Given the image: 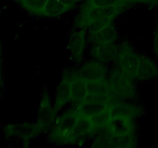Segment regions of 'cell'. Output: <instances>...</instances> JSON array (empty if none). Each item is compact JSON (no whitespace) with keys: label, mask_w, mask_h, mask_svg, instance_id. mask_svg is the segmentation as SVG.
I'll return each mask as SVG.
<instances>
[{"label":"cell","mask_w":158,"mask_h":148,"mask_svg":"<svg viewBox=\"0 0 158 148\" xmlns=\"http://www.w3.org/2000/svg\"><path fill=\"white\" fill-rule=\"evenodd\" d=\"M82 115L76 108L63 113L55 120L49 138L59 144H73V134Z\"/></svg>","instance_id":"cell-1"},{"label":"cell","mask_w":158,"mask_h":148,"mask_svg":"<svg viewBox=\"0 0 158 148\" xmlns=\"http://www.w3.org/2000/svg\"><path fill=\"white\" fill-rule=\"evenodd\" d=\"M125 6H85L75 20V27L77 29H87L94 23L118 16L123 11Z\"/></svg>","instance_id":"cell-2"},{"label":"cell","mask_w":158,"mask_h":148,"mask_svg":"<svg viewBox=\"0 0 158 148\" xmlns=\"http://www.w3.org/2000/svg\"><path fill=\"white\" fill-rule=\"evenodd\" d=\"M111 94L117 101H125L135 95L134 80L121 72L117 67L112 70L106 80Z\"/></svg>","instance_id":"cell-3"},{"label":"cell","mask_w":158,"mask_h":148,"mask_svg":"<svg viewBox=\"0 0 158 148\" xmlns=\"http://www.w3.org/2000/svg\"><path fill=\"white\" fill-rule=\"evenodd\" d=\"M116 102L119 101H117L112 94L103 96L87 94L75 108L82 116L90 117L103 111L110 109L112 105Z\"/></svg>","instance_id":"cell-4"},{"label":"cell","mask_w":158,"mask_h":148,"mask_svg":"<svg viewBox=\"0 0 158 148\" xmlns=\"http://www.w3.org/2000/svg\"><path fill=\"white\" fill-rule=\"evenodd\" d=\"M140 54L127 43H122L119 46L117 67L123 73L132 80H136V69Z\"/></svg>","instance_id":"cell-5"},{"label":"cell","mask_w":158,"mask_h":148,"mask_svg":"<svg viewBox=\"0 0 158 148\" xmlns=\"http://www.w3.org/2000/svg\"><path fill=\"white\" fill-rule=\"evenodd\" d=\"M78 75L86 83L104 81L107 79V69L103 63L97 60L88 61L77 70Z\"/></svg>","instance_id":"cell-6"},{"label":"cell","mask_w":158,"mask_h":148,"mask_svg":"<svg viewBox=\"0 0 158 148\" xmlns=\"http://www.w3.org/2000/svg\"><path fill=\"white\" fill-rule=\"evenodd\" d=\"M105 129L117 137L135 135L134 118L126 116H112Z\"/></svg>","instance_id":"cell-7"},{"label":"cell","mask_w":158,"mask_h":148,"mask_svg":"<svg viewBox=\"0 0 158 148\" xmlns=\"http://www.w3.org/2000/svg\"><path fill=\"white\" fill-rule=\"evenodd\" d=\"M63 74L67 76L70 82V103L76 106L87 95L86 83L79 76L78 72L76 70L66 69L63 72Z\"/></svg>","instance_id":"cell-8"},{"label":"cell","mask_w":158,"mask_h":148,"mask_svg":"<svg viewBox=\"0 0 158 148\" xmlns=\"http://www.w3.org/2000/svg\"><path fill=\"white\" fill-rule=\"evenodd\" d=\"M158 77V65L152 59L139 55L136 69V80L142 82L151 81Z\"/></svg>","instance_id":"cell-9"},{"label":"cell","mask_w":158,"mask_h":148,"mask_svg":"<svg viewBox=\"0 0 158 148\" xmlns=\"http://www.w3.org/2000/svg\"><path fill=\"white\" fill-rule=\"evenodd\" d=\"M87 29H78L69 38L68 49L73 60L77 62L82 60L86 46V32Z\"/></svg>","instance_id":"cell-10"},{"label":"cell","mask_w":158,"mask_h":148,"mask_svg":"<svg viewBox=\"0 0 158 148\" xmlns=\"http://www.w3.org/2000/svg\"><path fill=\"white\" fill-rule=\"evenodd\" d=\"M70 102V82L67 76L63 73V76L56 89L55 101H54L53 107H52V113L55 117H56L59 111Z\"/></svg>","instance_id":"cell-11"},{"label":"cell","mask_w":158,"mask_h":148,"mask_svg":"<svg viewBox=\"0 0 158 148\" xmlns=\"http://www.w3.org/2000/svg\"><path fill=\"white\" fill-rule=\"evenodd\" d=\"M119 46L114 43L101 45H93L90 54L96 60L101 63L116 61L118 54Z\"/></svg>","instance_id":"cell-12"},{"label":"cell","mask_w":158,"mask_h":148,"mask_svg":"<svg viewBox=\"0 0 158 148\" xmlns=\"http://www.w3.org/2000/svg\"><path fill=\"white\" fill-rule=\"evenodd\" d=\"M118 38L117 29L114 23L100 29L98 32L89 35V39L92 45H101L114 43Z\"/></svg>","instance_id":"cell-13"},{"label":"cell","mask_w":158,"mask_h":148,"mask_svg":"<svg viewBox=\"0 0 158 148\" xmlns=\"http://www.w3.org/2000/svg\"><path fill=\"white\" fill-rule=\"evenodd\" d=\"M141 108L135 105L130 104L125 101L116 102L110 109L112 116H126L135 118L141 113Z\"/></svg>","instance_id":"cell-14"},{"label":"cell","mask_w":158,"mask_h":148,"mask_svg":"<svg viewBox=\"0 0 158 148\" xmlns=\"http://www.w3.org/2000/svg\"><path fill=\"white\" fill-rule=\"evenodd\" d=\"M72 10L69 6L60 2V0H48L44 10L43 17L56 18Z\"/></svg>","instance_id":"cell-15"},{"label":"cell","mask_w":158,"mask_h":148,"mask_svg":"<svg viewBox=\"0 0 158 148\" xmlns=\"http://www.w3.org/2000/svg\"><path fill=\"white\" fill-rule=\"evenodd\" d=\"M28 12L43 16L48 0H14Z\"/></svg>","instance_id":"cell-16"},{"label":"cell","mask_w":158,"mask_h":148,"mask_svg":"<svg viewBox=\"0 0 158 148\" xmlns=\"http://www.w3.org/2000/svg\"><path fill=\"white\" fill-rule=\"evenodd\" d=\"M86 89H87V94H91V95L103 96L111 94L106 80L86 83Z\"/></svg>","instance_id":"cell-17"},{"label":"cell","mask_w":158,"mask_h":148,"mask_svg":"<svg viewBox=\"0 0 158 148\" xmlns=\"http://www.w3.org/2000/svg\"><path fill=\"white\" fill-rule=\"evenodd\" d=\"M111 117H112V115H111L110 109H108V110L103 111V112L96 114V115L88 117V118L90 120L96 132L97 130L106 128L109 123Z\"/></svg>","instance_id":"cell-18"},{"label":"cell","mask_w":158,"mask_h":148,"mask_svg":"<svg viewBox=\"0 0 158 148\" xmlns=\"http://www.w3.org/2000/svg\"><path fill=\"white\" fill-rule=\"evenodd\" d=\"M128 4L125 0H87L85 6H126Z\"/></svg>","instance_id":"cell-19"},{"label":"cell","mask_w":158,"mask_h":148,"mask_svg":"<svg viewBox=\"0 0 158 148\" xmlns=\"http://www.w3.org/2000/svg\"><path fill=\"white\" fill-rule=\"evenodd\" d=\"M153 51L155 56L158 59V23L156 26L155 31L154 34V40H153Z\"/></svg>","instance_id":"cell-20"},{"label":"cell","mask_w":158,"mask_h":148,"mask_svg":"<svg viewBox=\"0 0 158 148\" xmlns=\"http://www.w3.org/2000/svg\"><path fill=\"white\" fill-rule=\"evenodd\" d=\"M128 3H140V4H147L155 6L158 4V0H125Z\"/></svg>","instance_id":"cell-21"},{"label":"cell","mask_w":158,"mask_h":148,"mask_svg":"<svg viewBox=\"0 0 158 148\" xmlns=\"http://www.w3.org/2000/svg\"><path fill=\"white\" fill-rule=\"evenodd\" d=\"M60 2H62L63 3L66 4V6H69L71 9H74V8L77 6V5L80 2L81 0H60Z\"/></svg>","instance_id":"cell-22"}]
</instances>
